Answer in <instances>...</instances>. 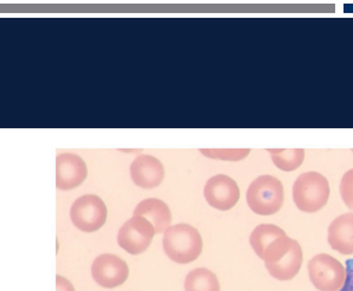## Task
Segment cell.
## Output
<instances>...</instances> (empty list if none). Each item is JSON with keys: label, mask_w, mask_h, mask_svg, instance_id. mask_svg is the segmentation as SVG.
Listing matches in <instances>:
<instances>
[{"label": "cell", "mask_w": 353, "mask_h": 291, "mask_svg": "<svg viewBox=\"0 0 353 291\" xmlns=\"http://www.w3.org/2000/svg\"><path fill=\"white\" fill-rule=\"evenodd\" d=\"M261 258L274 279L289 281L294 279L301 269L303 253L299 241L289 238L285 233L274 240L264 250Z\"/></svg>", "instance_id": "6da1fadb"}, {"label": "cell", "mask_w": 353, "mask_h": 291, "mask_svg": "<svg viewBox=\"0 0 353 291\" xmlns=\"http://www.w3.org/2000/svg\"><path fill=\"white\" fill-rule=\"evenodd\" d=\"M163 248L172 261L187 264L200 256L203 251V238L195 227L177 223L164 231Z\"/></svg>", "instance_id": "7a4b0ae2"}, {"label": "cell", "mask_w": 353, "mask_h": 291, "mask_svg": "<svg viewBox=\"0 0 353 291\" xmlns=\"http://www.w3.org/2000/svg\"><path fill=\"white\" fill-rule=\"evenodd\" d=\"M246 201L256 214H275L285 201L283 184L275 176H259L248 188Z\"/></svg>", "instance_id": "3957f363"}, {"label": "cell", "mask_w": 353, "mask_h": 291, "mask_svg": "<svg viewBox=\"0 0 353 291\" xmlns=\"http://www.w3.org/2000/svg\"><path fill=\"white\" fill-rule=\"evenodd\" d=\"M330 192V183L323 174L303 172L293 185L294 202L302 212L315 213L327 205Z\"/></svg>", "instance_id": "277c9868"}, {"label": "cell", "mask_w": 353, "mask_h": 291, "mask_svg": "<svg viewBox=\"0 0 353 291\" xmlns=\"http://www.w3.org/2000/svg\"><path fill=\"white\" fill-rule=\"evenodd\" d=\"M310 282L319 291H341L346 281V266L327 253H320L308 263Z\"/></svg>", "instance_id": "5b68a950"}, {"label": "cell", "mask_w": 353, "mask_h": 291, "mask_svg": "<svg viewBox=\"0 0 353 291\" xmlns=\"http://www.w3.org/2000/svg\"><path fill=\"white\" fill-rule=\"evenodd\" d=\"M70 219L81 231H98L106 223L108 207L97 195H83L74 201L70 208Z\"/></svg>", "instance_id": "8992f818"}, {"label": "cell", "mask_w": 353, "mask_h": 291, "mask_svg": "<svg viewBox=\"0 0 353 291\" xmlns=\"http://www.w3.org/2000/svg\"><path fill=\"white\" fill-rule=\"evenodd\" d=\"M155 234V228L150 221L139 215H134L121 227L117 239L121 248L131 254H139L150 246Z\"/></svg>", "instance_id": "52a82bcc"}, {"label": "cell", "mask_w": 353, "mask_h": 291, "mask_svg": "<svg viewBox=\"0 0 353 291\" xmlns=\"http://www.w3.org/2000/svg\"><path fill=\"white\" fill-rule=\"evenodd\" d=\"M92 276L103 288L121 285L129 277V266L124 259L112 253H103L92 264Z\"/></svg>", "instance_id": "ba28073f"}, {"label": "cell", "mask_w": 353, "mask_h": 291, "mask_svg": "<svg viewBox=\"0 0 353 291\" xmlns=\"http://www.w3.org/2000/svg\"><path fill=\"white\" fill-rule=\"evenodd\" d=\"M203 194L207 202L220 210H231L241 197L237 182L224 174L213 176L207 181Z\"/></svg>", "instance_id": "9c48e42d"}, {"label": "cell", "mask_w": 353, "mask_h": 291, "mask_svg": "<svg viewBox=\"0 0 353 291\" xmlns=\"http://www.w3.org/2000/svg\"><path fill=\"white\" fill-rule=\"evenodd\" d=\"M87 165L78 154H61L57 159V187L61 190L77 188L86 180Z\"/></svg>", "instance_id": "30bf717a"}, {"label": "cell", "mask_w": 353, "mask_h": 291, "mask_svg": "<svg viewBox=\"0 0 353 291\" xmlns=\"http://www.w3.org/2000/svg\"><path fill=\"white\" fill-rule=\"evenodd\" d=\"M134 183L142 188H155L164 179L163 164L150 154H141L130 167Z\"/></svg>", "instance_id": "8fae6325"}, {"label": "cell", "mask_w": 353, "mask_h": 291, "mask_svg": "<svg viewBox=\"0 0 353 291\" xmlns=\"http://www.w3.org/2000/svg\"><path fill=\"white\" fill-rule=\"evenodd\" d=\"M328 244L336 252L353 254V213L339 215L328 227Z\"/></svg>", "instance_id": "7c38bea8"}, {"label": "cell", "mask_w": 353, "mask_h": 291, "mask_svg": "<svg viewBox=\"0 0 353 291\" xmlns=\"http://www.w3.org/2000/svg\"><path fill=\"white\" fill-rule=\"evenodd\" d=\"M134 215H139L150 221L155 228V233H162L172 223V212L168 205L155 197L145 199L139 202L134 208Z\"/></svg>", "instance_id": "4fadbf2b"}, {"label": "cell", "mask_w": 353, "mask_h": 291, "mask_svg": "<svg viewBox=\"0 0 353 291\" xmlns=\"http://www.w3.org/2000/svg\"><path fill=\"white\" fill-rule=\"evenodd\" d=\"M185 291H220V283L216 274L206 268H198L187 274Z\"/></svg>", "instance_id": "5bb4252c"}, {"label": "cell", "mask_w": 353, "mask_h": 291, "mask_svg": "<svg viewBox=\"0 0 353 291\" xmlns=\"http://www.w3.org/2000/svg\"><path fill=\"white\" fill-rule=\"evenodd\" d=\"M285 234L281 227L272 223H262L254 228L250 236V244L259 258L262 257L264 250L272 244L279 237Z\"/></svg>", "instance_id": "9a60e30c"}, {"label": "cell", "mask_w": 353, "mask_h": 291, "mask_svg": "<svg viewBox=\"0 0 353 291\" xmlns=\"http://www.w3.org/2000/svg\"><path fill=\"white\" fill-rule=\"evenodd\" d=\"M272 154V162L283 172H294L305 159L303 149H267Z\"/></svg>", "instance_id": "2e32d148"}, {"label": "cell", "mask_w": 353, "mask_h": 291, "mask_svg": "<svg viewBox=\"0 0 353 291\" xmlns=\"http://www.w3.org/2000/svg\"><path fill=\"white\" fill-rule=\"evenodd\" d=\"M201 154L210 159L223 161H241L250 154V149H200Z\"/></svg>", "instance_id": "e0dca14e"}, {"label": "cell", "mask_w": 353, "mask_h": 291, "mask_svg": "<svg viewBox=\"0 0 353 291\" xmlns=\"http://www.w3.org/2000/svg\"><path fill=\"white\" fill-rule=\"evenodd\" d=\"M341 195L345 205L353 210V169H350L341 177Z\"/></svg>", "instance_id": "ac0fdd59"}, {"label": "cell", "mask_w": 353, "mask_h": 291, "mask_svg": "<svg viewBox=\"0 0 353 291\" xmlns=\"http://www.w3.org/2000/svg\"><path fill=\"white\" fill-rule=\"evenodd\" d=\"M341 291H353V259L346 261V281Z\"/></svg>", "instance_id": "d6986e66"}, {"label": "cell", "mask_w": 353, "mask_h": 291, "mask_svg": "<svg viewBox=\"0 0 353 291\" xmlns=\"http://www.w3.org/2000/svg\"><path fill=\"white\" fill-rule=\"evenodd\" d=\"M57 291H75L72 282L63 276H57Z\"/></svg>", "instance_id": "ffe728a7"}, {"label": "cell", "mask_w": 353, "mask_h": 291, "mask_svg": "<svg viewBox=\"0 0 353 291\" xmlns=\"http://www.w3.org/2000/svg\"><path fill=\"white\" fill-rule=\"evenodd\" d=\"M352 151H353V149H352Z\"/></svg>", "instance_id": "44dd1931"}]
</instances>
